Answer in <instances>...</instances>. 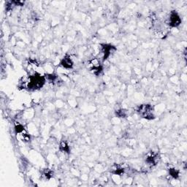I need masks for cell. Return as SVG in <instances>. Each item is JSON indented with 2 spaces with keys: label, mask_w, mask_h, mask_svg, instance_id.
I'll use <instances>...</instances> for the list:
<instances>
[{
  "label": "cell",
  "mask_w": 187,
  "mask_h": 187,
  "mask_svg": "<svg viewBox=\"0 0 187 187\" xmlns=\"http://www.w3.org/2000/svg\"><path fill=\"white\" fill-rule=\"evenodd\" d=\"M116 115L119 118H126L128 115V110L125 109H120L116 111Z\"/></svg>",
  "instance_id": "4"
},
{
  "label": "cell",
  "mask_w": 187,
  "mask_h": 187,
  "mask_svg": "<svg viewBox=\"0 0 187 187\" xmlns=\"http://www.w3.org/2000/svg\"><path fill=\"white\" fill-rule=\"evenodd\" d=\"M61 65L66 69L72 68L73 66V62L72 60L70 58V56H66L63 58L61 62Z\"/></svg>",
  "instance_id": "3"
},
{
  "label": "cell",
  "mask_w": 187,
  "mask_h": 187,
  "mask_svg": "<svg viewBox=\"0 0 187 187\" xmlns=\"http://www.w3.org/2000/svg\"><path fill=\"white\" fill-rule=\"evenodd\" d=\"M180 23H181V20H180L179 15H178L177 13L172 11L170 15V18H169V25L172 27H176L180 25Z\"/></svg>",
  "instance_id": "2"
},
{
  "label": "cell",
  "mask_w": 187,
  "mask_h": 187,
  "mask_svg": "<svg viewBox=\"0 0 187 187\" xmlns=\"http://www.w3.org/2000/svg\"><path fill=\"white\" fill-rule=\"evenodd\" d=\"M137 112L142 118L149 119H154V109L150 105H142L139 106L137 109Z\"/></svg>",
  "instance_id": "1"
},
{
  "label": "cell",
  "mask_w": 187,
  "mask_h": 187,
  "mask_svg": "<svg viewBox=\"0 0 187 187\" xmlns=\"http://www.w3.org/2000/svg\"><path fill=\"white\" fill-rule=\"evenodd\" d=\"M169 172H170V175L172 177H173L174 178H177L178 177L179 173L177 170H175V169H170V170H169Z\"/></svg>",
  "instance_id": "6"
},
{
  "label": "cell",
  "mask_w": 187,
  "mask_h": 187,
  "mask_svg": "<svg viewBox=\"0 0 187 187\" xmlns=\"http://www.w3.org/2000/svg\"><path fill=\"white\" fill-rule=\"evenodd\" d=\"M59 148H60V150L64 152H69V151H70V148H69L68 145H67V143L65 142V141H62V142H61L60 145H59Z\"/></svg>",
  "instance_id": "5"
}]
</instances>
